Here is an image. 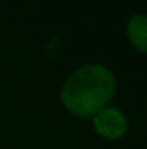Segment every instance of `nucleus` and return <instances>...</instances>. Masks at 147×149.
<instances>
[{"instance_id": "3", "label": "nucleus", "mask_w": 147, "mask_h": 149, "mask_svg": "<svg viewBox=\"0 0 147 149\" xmlns=\"http://www.w3.org/2000/svg\"><path fill=\"white\" fill-rule=\"evenodd\" d=\"M126 34L134 47L147 53V13H134L128 19Z\"/></svg>"}, {"instance_id": "1", "label": "nucleus", "mask_w": 147, "mask_h": 149, "mask_svg": "<svg viewBox=\"0 0 147 149\" xmlns=\"http://www.w3.org/2000/svg\"><path fill=\"white\" fill-rule=\"evenodd\" d=\"M115 93V76L104 64H83L68 76L60 89V100L74 115H96Z\"/></svg>"}, {"instance_id": "2", "label": "nucleus", "mask_w": 147, "mask_h": 149, "mask_svg": "<svg viewBox=\"0 0 147 149\" xmlns=\"http://www.w3.org/2000/svg\"><path fill=\"white\" fill-rule=\"evenodd\" d=\"M92 125L100 136L110 140H119L128 128V121H126L125 113L117 108H107V106L100 109L96 115H92Z\"/></svg>"}]
</instances>
